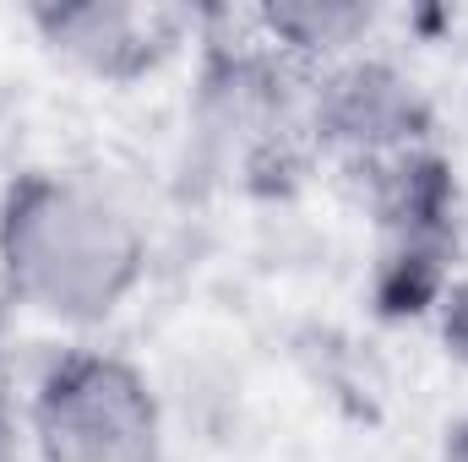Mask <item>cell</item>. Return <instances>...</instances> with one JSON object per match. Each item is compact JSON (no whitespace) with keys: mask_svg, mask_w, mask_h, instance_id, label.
I'll list each match as a JSON object with an SVG mask.
<instances>
[{"mask_svg":"<svg viewBox=\"0 0 468 462\" xmlns=\"http://www.w3.org/2000/svg\"><path fill=\"white\" fill-rule=\"evenodd\" d=\"M147 278V234L110 185L22 169L0 191V289L49 327H104Z\"/></svg>","mask_w":468,"mask_h":462,"instance_id":"cell-1","label":"cell"},{"mask_svg":"<svg viewBox=\"0 0 468 462\" xmlns=\"http://www.w3.org/2000/svg\"><path fill=\"white\" fill-rule=\"evenodd\" d=\"M38 462H164V403L136 359L115 348H66L27 397Z\"/></svg>","mask_w":468,"mask_h":462,"instance_id":"cell-2","label":"cell"},{"mask_svg":"<svg viewBox=\"0 0 468 462\" xmlns=\"http://www.w3.org/2000/svg\"><path fill=\"white\" fill-rule=\"evenodd\" d=\"M305 131L311 147L344 158L354 174L436 152V110L420 93V82L365 49L311 77Z\"/></svg>","mask_w":468,"mask_h":462,"instance_id":"cell-3","label":"cell"},{"mask_svg":"<svg viewBox=\"0 0 468 462\" xmlns=\"http://www.w3.org/2000/svg\"><path fill=\"white\" fill-rule=\"evenodd\" d=\"M27 27L66 71L125 88L164 71L191 38L197 16L147 0H44L27 11Z\"/></svg>","mask_w":468,"mask_h":462,"instance_id":"cell-4","label":"cell"},{"mask_svg":"<svg viewBox=\"0 0 468 462\" xmlns=\"http://www.w3.org/2000/svg\"><path fill=\"white\" fill-rule=\"evenodd\" d=\"M250 22H256V38L278 60L316 77V71L365 49V38L376 33V5H359V0H272Z\"/></svg>","mask_w":468,"mask_h":462,"instance_id":"cell-5","label":"cell"},{"mask_svg":"<svg viewBox=\"0 0 468 462\" xmlns=\"http://www.w3.org/2000/svg\"><path fill=\"white\" fill-rule=\"evenodd\" d=\"M431 316H436V332H441L447 359L468 370V272H463V278H452V283L441 289V299H436V310H431Z\"/></svg>","mask_w":468,"mask_h":462,"instance_id":"cell-6","label":"cell"},{"mask_svg":"<svg viewBox=\"0 0 468 462\" xmlns=\"http://www.w3.org/2000/svg\"><path fill=\"white\" fill-rule=\"evenodd\" d=\"M436 462H468V414H458L436 446Z\"/></svg>","mask_w":468,"mask_h":462,"instance_id":"cell-7","label":"cell"}]
</instances>
